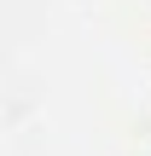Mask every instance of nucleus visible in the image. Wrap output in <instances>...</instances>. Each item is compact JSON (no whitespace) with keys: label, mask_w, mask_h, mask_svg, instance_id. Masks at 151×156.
<instances>
[]
</instances>
